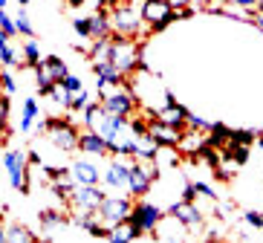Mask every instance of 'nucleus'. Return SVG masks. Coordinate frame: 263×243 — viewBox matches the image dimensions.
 <instances>
[{"label":"nucleus","mask_w":263,"mask_h":243,"mask_svg":"<svg viewBox=\"0 0 263 243\" xmlns=\"http://www.w3.org/2000/svg\"><path fill=\"white\" fill-rule=\"evenodd\" d=\"M142 17L154 32H162L174 24V6L171 0H142Z\"/></svg>","instance_id":"8"},{"label":"nucleus","mask_w":263,"mask_h":243,"mask_svg":"<svg viewBox=\"0 0 263 243\" xmlns=\"http://www.w3.org/2000/svg\"><path fill=\"white\" fill-rule=\"evenodd\" d=\"M168 214H174L177 220H182L188 229H200V226H202V212H200L194 203H188V200H179V203H174V205L168 209Z\"/></svg>","instance_id":"14"},{"label":"nucleus","mask_w":263,"mask_h":243,"mask_svg":"<svg viewBox=\"0 0 263 243\" xmlns=\"http://www.w3.org/2000/svg\"><path fill=\"white\" fill-rule=\"evenodd\" d=\"M209 142L214 148L223 151L229 142H232V127H226L223 122H211V130H209Z\"/></svg>","instance_id":"24"},{"label":"nucleus","mask_w":263,"mask_h":243,"mask_svg":"<svg viewBox=\"0 0 263 243\" xmlns=\"http://www.w3.org/2000/svg\"><path fill=\"white\" fill-rule=\"evenodd\" d=\"M61 84L67 87L70 93H78V90H84V84H81V79H78V76H72V72H70V76H67V79L61 81Z\"/></svg>","instance_id":"33"},{"label":"nucleus","mask_w":263,"mask_h":243,"mask_svg":"<svg viewBox=\"0 0 263 243\" xmlns=\"http://www.w3.org/2000/svg\"><path fill=\"white\" fill-rule=\"evenodd\" d=\"M104 191L99 185H78L76 194H72L70 205L76 214H99V205L104 203Z\"/></svg>","instance_id":"10"},{"label":"nucleus","mask_w":263,"mask_h":243,"mask_svg":"<svg viewBox=\"0 0 263 243\" xmlns=\"http://www.w3.org/2000/svg\"><path fill=\"white\" fill-rule=\"evenodd\" d=\"M87 104H90V93H87V90H78V93L72 96V107H70V113H76V110H84Z\"/></svg>","instance_id":"30"},{"label":"nucleus","mask_w":263,"mask_h":243,"mask_svg":"<svg viewBox=\"0 0 263 243\" xmlns=\"http://www.w3.org/2000/svg\"><path fill=\"white\" fill-rule=\"evenodd\" d=\"M136 237H142V232H139L136 226H133L130 220H122V223H116V226H110L107 240H113V243H124V240H136Z\"/></svg>","instance_id":"18"},{"label":"nucleus","mask_w":263,"mask_h":243,"mask_svg":"<svg viewBox=\"0 0 263 243\" xmlns=\"http://www.w3.org/2000/svg\"><path fill=\"white\" fill-rule=\"evenodd\" d=\"M78 151L87 154V157H110V142L99 130H90L87 127L84 134L78 136Z\"/></svg>","instance_id":"13"},{"label":"nucleus","mask_w":263,"mask_h":243,"mask_svg":"<svg viewBox=\"0 0 263 243\" xmlns=\"http://www.w3.org/2000/svg\"><path fill=\"white\" fill-rule=\"evenodd\" d=\"M21 58H24L26 67H38V64L44 61L38 41H35V38H24V47H21Z\"/></svg>","instance_id":"23"},{"label":"nucleus","mask_w":263,"mask_h":243,"mask_svg":"<svg viewBox=\"0 0 263 243\" xmlns=\"http://www.w3.org/2000/svg\"><path fill=\"white\" fill-rule=\"evenodd\" d=\"M15 21H17V32H21L24 38H35V29H32V24H29V17H26V12H21Z\"/></svg>","instance_id":"29"},{"label":"nucleus","mask_w":263,"mask_h":243,"mask_svg":"<svg viewBox=\"0 0 263 243\" xmlns=\"http://www.w3.org/2000/svg\"><path fill=\"white\" fill-rule=\"evenodd\" d=\"M110 24H113V35H127V38H136L145 24L142 17V6H136L133 0H113L110 3Z\"/></svg>","instance_id":"2"},{"label":"nucleus","mask_w":263,"mask_h":243,"mask_svg":"<svg viewBox=\"0 0 263 243\" xmlns=\"http://www.w3.org/2000/svg\"><path fill=\"white\" fill-rule=\"evenodd\" d=\"M72 29H76L78 38L93 41V21H90V15L87 17H72Z\"/></svg>","instance_id":"26"},{"label":"nucleus","mask_w":263,"mask_h":243,"mask_svg":"<svg viewBox=\"0 0 263 243\" xmlns=\"http://www.w3.org/2000/svg\"><path fill=\"white\" fill-rule=\"evenodd\" d=\"M41 134H47L49 142H52L58 151H64V154H72V151H78V130L76 125H72L70 119H44L38 127Z\"/></svg>","instance_id":"4"},{"label":"nucleus","mask_w":263,"mask_h":243,"mask_svg":"<svg viewBox=\"0 0 263 243\" xmlns=\"http://www.w3.org/2000/svg\"><path fill=\"white\" fill-rule=\"evenodd\" d=\"M162 217H165V212L159 209V205H154V203H147V200H136L133 203V212H130V223L136 229H139L142 235H154V229L162 223Z\"/></svg>","instance_id":"7"},{"label":"nucleus","mask_w":263,"mask_h":243,"mask_svg":"<svg viewBox=\"0 0 263 243\" xmlns=\"http://www.w3.org/2000/svg\"><path fill=\"white\" fill-rule=\"evenodd\" d=\"M84 3H87V0H67V6H70V9H81Z\"/></svg>","instance_id":"38"},{"label":"nucleus","mask_w":263,"mask_h":243,"mask_svg":"<svg viewBox=\"0 0 263 243\" xmlns=\"http://www.w3.org/2000/svg\"><path fill=\"white\" fill-rule=\"evenodd\" d=\"M194 185H197V191H200V194H205V197H214V189H211L209 182H194Z\"/></svg>","instance_id":"37"},{"label":"nucleus","mask_w":263,"mask_h":243,"mask_svg":"<svg viewBox=\"0 0 263 243\" xmlns=\"http://www.w3.org/2000/svg\"><path fill=\"white\" fill-rule=\"evenodd\" d=\"M257 145H260V148H263V136H257Z\"/></svg>","instance_id":"40"},{"label":"nucleus","mask_w":263,"mask_h":243,"mask_svg":"<svg viewBox=\"0 0 263 243\" xmlns=\"http://www.w3.org/2000/svg\"><path fill=\"white\" fill-rule=\"evenodd\" d=\"M252 24H255V26H257V29H260V32H263V15H257V17H255V21H252Z\"/></svg>","instance_id":"39"},{"label":"nucleus","mask_w":263,"mask_h":243,"mask_svg":"<svg viewBox=\"0 0 263 243\" xmlns=\"http://www.w3.org/2000/svg\"><path fill=\"white\" fill-rule=\"evenodd\" d=\"M0 240H3V243H35V240H38V235L29 232L24 223H9V229L0 235Z\"/></svg>","instance_id":"17"},{"label":"nucleus","mask_w":263,"mask_h":243,"mask_svg":"<svg viewBox=\"0 0 263 243\" xmlns=\"http://www.w3.org/2000/svg\"><path fill=\"white\" fill-rule=\"evenodd\" d=\"M29 154H24V151L17 148H9L6 154H3V168H6L9 174V185L17 191V194H26L29 191Z\"/></svg>","instance_id":"5"},{"label":"nucleus","mask_w":263,"mask_h":243,"mask_svg":"<svg viewBox=\"0 0 263 243\" xmlns=\"http://www.w3.org/2000/svg\"><path fill=\"white\" fill-rule=\"evenodd\" d=\"M0 32H3L6 38H15V35H21V32H17V21L6 15V9L0 12Z\"/></svg>","instance_id":"27"},{"label":"nucleus","mask_w":263,"mask_h":243,"mask_svg":"<svg viewBox=\"0 0 263 243\" xmlns=\"http://www.w3.org/2000/svg\"><path fill=\"white\" fill-rule=\"evenodd\" d=\"M35 119H38V99L29 96L21 107V130L24 134H32V127H35Z\"/></svg>","instance_id":"20"},{"label":"nucleus","mask_w":263,"mask_h":243,"mask_svg":"<svg viewBox=\"0 0 263 243\" xmlns=\"http://www.w3.org/2000/svg\"><path fill=\"white\" fill-rule=\"evenodd\" d=\"M72 174H76L78 185H99L101 182V171L96 168V162L90 159H72Z\"/></svg>","instance_id":"15"},{"label":"nucleus","mask_w":263,"mask_h":243,"mask_svg":"<svg viewBox=\"0 0 263 243\" xmlns=\"http://www.w3.org/2000/svg\"><path fill=\"white\" fill-rule=\"evenodd\" d=\"M72 96H76V93H70V90H67L64 84H55V87H52V93H49V99H52L58 107L70 110V107H72Z\"/></svg>","instance_id":"25"},{"label":"nucleus","mask_w":263,"mask_h":243,"mask_svg":"<svg viewBox=\"0 0 263 243\" xmlns=\"http://www.w3.org/2000/svg\"><path fill=\"white\" fill-rule=\"evenodd\" d=\"M147 134H151V139H154L159 148H165V145L177 148L179 139H182V127L168 125V122H162V119L154 113V116H151V122H147Z\"/></svg>","instance_id":"11"},{"label":"nucleus","mask_w":263,"mask_h":243,"mask_svg":"<svg viewBox=\"0 0 263 243\" xmlns=\"http://www.w3.org/2000/svg\"><path fill=\"white\" fill-rule=\"evenodd\" d=\"M17 3H21V6H26V3H29V0H17Z\"/></svg>","instance_id":"41"},{"label":"nucleus","mask_w":263,"mask_h":243,"mask_svg":"<svg viewBox=\"0 0 263 243\" xmlns=\"http://www.w3.org/2000/svg\"><path fill=\"white\" fill-rule=\"evenodd\" d=\"M110 64L119 67L124 76H133L145 67L142 61V49L136 38H127V35H113L110 38Z\"/></svg>","instance_id":"1"},{"label":"nucleus","mask_w":263,"mask_h":243,"mask_svg":"<svg viewBox=\"0 0 263 243\" xmlns=\"http://www.w3.org/2000/svg\"><path fill=\"white\" fill-rule=\"evenodd\" d=\"M234 3H237L240 9H249V12H252V9H257V6L263 9V0H234Z\"/></svg>","instance_id":"36"},{"label":"nucleus","mask_w":263,"mask_h":243,"mask_svg":"<svg viewBox=\"0 0 263 243\" xmlns=\"http://www.w3.org/2000/svg\"><path fill=\"white\" fill-rule=\"evenodd\" d=\"M159 177V165L156 159H133L130 162V182H127V191L133 197H145L154 185V180Z\"/></svg>","instance_id":"6"},{"label":"nucleus","mask_w":263,"mask_h":243,"mask_svg":"<svg viewBox=\"0 0 263 243\" xmlns=\"http://www.w3.org/2000/svg\"><path fill=\"white\" fill-rule=\"evenodd\" d=\"M133 212V200L130 197H104V203L99 205V220L104 223V226H116V223H122V220H127Z\"/></svg>","instance_id":"9"},{"label":"nucleus","mask_w":263,"mask_h":243,"mask_svg":"<svg viewBox=\"0 0 263 243\" xmlns=\"http://www.w3.org/2000/svg\"><path fill=\"white\" fill-rule=\"evenodd\" d=\"M41 226H44V235H52V232L67 226V217L61 212H55V209H44L41 212Z\"/></svg>","instance_id":"22"},{"label":"nucleus","mask_w":263,"mask_h":243,"mask_svg":"<svg viewBox=\"0 0 263 243\" xmlns=\"http://www.w3.org/2000/svg\"><path fill=\"white\" fill-rule=\"evenodd\" d=\"M188 113L191 110H185L182 104H165V107H159L156 110V116L162 119V122H168V125H174V127H185L188 125Z\"/></svg>","instance_id":"16"},{"label":"nucleus","mask_w":263,"mask_h":243,"mask_svg":"<svg viewBox=\"0 0 263 243\" xmlns=\"http://www.w3.org/2000/svg\"><path fill=\"white\" fill-rule=\"evenodd\" d=\"M188 127H194V130H205V134H209V130H211V122H205V119L188 113Z\"/></svg>","instance_id":"31"},{"label":"nucleus","mask_w":263,"mask_h":243,"mask_svg":"<svg viewBox=\"0 0 263 243\" xmlns=\"http://www.w3.org/2000/svg\"><path fill=\"white\" fill-rule=\"evenodd\" d=\"M99 102L101 107L107 110V113H113V116H127L130 119L136 110H139V99H136V93H133V87L124 81V84H113L107 87V90H101Z\"/></svg>","instance_id":"3"},{"label":"nucleus","mask_w":263,"mask_h":243,"mask_svg":"<svg viewBox=\"0 0 263 243\" xmlns=\"http://www.w3.org/2000/svg\"><path fill=\"white\" fill-rule=\"evenodd\" d=\"M217 3H232V0H217Z\"/></svg>","instance_id":"42"},{"label":"nucleus","mask_w":263,"mask_h":243,"mask_svg":"<svg viewBox=\"0 0 263 243\" xmlns=\"http://www.w3.org/2000/svg\"><path fill=\"white\" fill-rule=\"evenodd\" d=\"M232 142L234 145H249V148H252L257 142V134L255 130H232Z\"/></svg>","instance_id":"28"},{"label":"nucleus","mask_w":263,"mask_h":243,"mask_svg":"<svg viewBox=\"0 0 263 243\" xmlns=\"http://www.w3.org/2000/svg\"><path fill=\"white\" fill-rule=\"evenodd\" d=\"M3 90H6V96H12L17 90V81H15V76H12V70H3Z\"/></svg>","instance_id":"32"},{"label":"nucleus","mask_w":263,"mask_h":243,"mask_svg":"<svg viewBox=\"0 0 263 243\" xmlns=\"http://www.w3.org/2000/svg\"><path fill=\"white\" fill-rule=\"evenodd\" d=\"M0 61H3V67H9V70H15V67H26L24 58H17L15 47H12V38H6V35H0Z\"/></svg>","instance_id":"19"},{"label":"nucleus","mask_w":263,"mask_h":243,"mask_svg":"<svg viewBox=\"0 0 263 243\" xmlns=\"http://www.w3.org/2000/svg\"><path fill=\"white\" fill-rule=\"evenodd\" d=\"M243 220H246L252 229H263V214L260 212H246V214H243Z\"/></svg>","instance_id":"34"},{"label":"nucleus","mask_w":263,"mask_h":243,"mask_svg":"<svg viewBox=\"0 0 263 243\" xmlns=\"http://www.w3.org/2000/svg\"><path fill=\"white\" fill-rule=\"evenodd\" d=\"M197 194H200V191H197V185H194V182H185V185H182V197H179V200L194 203V200H197Z\"/></svg>","instance_id":"35"},{"label":"nucleus","mask_w":263,"mask_h":243,"mask_svg":"<svg viewBox=\"0 0 263 243\" xmlns=\"http://www.w3.org/2000/svg\"><path fill=\"white\" fill-rule=\"evenodd\" d=\"M41 64L49 70V76H52L55 84H61V81L70 76V67H67V64H64V58H58V55H44V61H41Z\"/></svg>","instance_id":"21"},{"label":"nucleus","mask_w":263,"mask_h":243,"mask_svg":"<svg viewBox=\"0 0 263 243\" xmlns=\"http://www.w3.org/2000/svg\"><path fill=\"white\" fill-rule=\"evenodd\" d=\"M101 182L107 185V189H127V182H130V162L127 157H113L110 165L101 171Z\"/></svg>","instance_id":"12"}]
</instances>
